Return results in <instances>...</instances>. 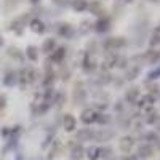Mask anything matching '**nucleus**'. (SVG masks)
I'll return each mask as SVG.
<instances>
[{"label":"nucleus","instance_id":"obj_18","mask_svg":"<svg viewBox=\"0 0 160 160\" xmlns=\"http://www.w3.org/2000/svg\"><path fill=\"white\" fill-rule=\"evenodd\" d=\"M59 34H61V35H68V34H71V28H69V24H61Z\"/></svg>","mask_w":160,"mask_h":160},{"label":"nucleus","instance_id":"obj_12","mask_svg":"<svg viewBox=\"0 0 160 160\" xmlns=\"http://www.w3.org/2000/svg\"><path fill=\"white\" fill-rule=\"evenodd\" d=\"M64 55H66V50H64V48H58V50H56V53H53L51 59H53V61H61Z\"/></svg>","mask_w":160,"mask_h":160},{"label":"nucleus","instance_id":"obj_8","mask_svg":"<svg viewBox=\"0 0 160 160\" xmlns=\"http://www.w3.org/2000/svg\"><path fill=\"white\" fill-rule=\"evenodd\" d=\"M87 152H88L87 155H88V158H90V160H98V158L101 157V155H99V149H98V148H95V146H91V148H90Z\"/></svg>","mask_w":160,"mask_h":160},{"label":"nucleus","instance_id":"obj_14","mask_svg":"<svg viewBox=\"0 0 160 160\" xmlns=\"http://www.w3.org/2000/svg\"><path fill=\"white\" fill-rule=\"evenodd\" d=\"M108 24H109L108 19H101V21H98V24H96V26H98L96 29H98L99 32H104V31H108V28H109Z\"/></svg>","mask_w":160,"mask_h":160},{"label":"nucleus","instance_id":"obj_21","mask_svg":"<svg viewBox=\"0 0 160 160\" xmlns=\"http://www.w3.org/2000/svg\"><path fill=\"white\" fill-rule=\"evenodd\" d=\"M125 160H138V157H135V155H130V157H127Z\"/></svg>","mask_w":160,"mask_h":160},{"label":"nucleus","instance_id":"obj_13","mask_svg":"<svg viewBox=\"0 0 160 160\" xmlns=\"http://www.w3.org/2000/svg\"><path fill=\"white\" fill-rule=\"evenodd\" d=\"M108 45H112V47H123V45H125V40H123V38H120V37H117V38H111L109 42H108Z\"/></svg>","mask_w":160,"mask_h":160},{"label":"nucleus","instance_id":"obj_10","mask_svg":"<svg viewBox=\"0 0 160 160\" xmlns=\"http://www.w3.org/2000/svg\"><path fill=\"white\" fill-rule=\"evenodd\" d=\"M72 7H74L77 11H82V10L88 8V3H87V0H74Z\"/></svg>","mask_w":160,"mask_h":160},{"label":"nucleus","instance_id":"obj_6","mask_svg":"<svg viewBox=\"0 0 160 160\" xmlns=\"http://www.w3.org/2000/svg\"><path fill=\"white\" fill-rule=\"evenodd\" d=\"M31 29H32L34 32H38V34H42V32L45 31L43 22H42V21H38V19H34V21L31 22Z\"/></svg>","mask_w":160,"mask_h":160},{"label":"nucleus","instance_id":"obj_4","mask_svg":"<svg viewBox=\"0 0 160 160\" xmlns=\"http://www.w3.org/2000/svg\"><path fill=\"white\" fill-rule=\"evenodd\" d=\"M64 128L68 131H72L75 128V118L72 115H66L64 117Z\"/></svg>","mask_w":160,"mask_h":160},{"label":"nucleus","instance_id":"obj_5","mask_svg":"<svg viewBox=\"0 0 160 160\" xmlns=\"http://www.w3.org/2000/svg\"><path fill=\"white\" fill-rule=\"evenodd\" d=\"M151 45H152V47L160 45V26H157V28L154 29V32H152V37H151Z\"/></svg>","mask_w":160,"mask_h":160},{"label":"nucleus","instance_id":"obj_19","mask_svg":"<svg viewBox=\"0 0 160 160\" xmlns=\"http://www.w3.org/2000/svg\"><path fill=\"white\" fill-rule=\"evenodd\" d=\"M148 139L149 141H158V136H157V133H149V135H148Z\"/></svg>","mask_w":160,"mask_h":160},{"label":"nucleus","instance_id":"obj_2","mask_svg":"<svg viewBox=\"0 0 160 160\" xmlns=\"http://www.w3.org/2000/svg\"><path fill=\"white\" fill-rule=\"evenodd\" d=\"M91 138H95V133H93L90 128H83L77 131V139L78 141H90Z\"/></svg>","mask_w":160,"mask_h":160},{"label":"nucleus","instance_id":"obj_17","mask_svg":"<svg viewBox=\"0 0 160 160\" xmlns=\"http://www.w3.org/2000/svg\"><path fill=\"white\" fill-rule=\"evenodd\" d=\"M136 96H138V88H131V90L127 93V99H128V101H133Z\"/></svg>","mask_w":160,"mask_h":160},{"label":"nucleus","instance_id":"obj_11","mask_svg":"<svg viewBox=\"0 0 160 160\" xmlns=\"http://www.w3.org/2000/svg\"><path fill=\"white\" fill-rule=\"evenodd\" d=\"M82 152H83V149H82V146H74V149H72V158L74 160H80L82 158Z\"/></svg>","mask_w":160,"mask_h":160},{"label":"nucleus","instance_id":"obj_22","mask_svg":"<svg viewBox=\"0 0 160 160\" xmlns=\"http://www.w3.org/2000/svg\"><path fill=\"white\" fill-rule=\"evenodd\" d=\"M56 2H58V3H64V2H66V0H56Z\"/></svg>","mask_w":160,"mask_h":160},{"label":"nucleus","instance_id":"obj_9","mask_svg":"<svg viewBox=\"0 0 160 160\" xmlns=\"http://www.w3.org/2000/svg\"><path fill=\"white\" fill-rule=\"evenodd\" d=\"M139 155L141 157H151L152 155V148H151L149 144L141 146V148H139Z\"/></svg>","mask_w":160,"mask_h":160},{"label":"nucleus","instance_id":"obj_7","mask_svg":"<svg viewBox=\"0 0 160 160\" xmlns=\"http://www.w3.org/2000/svg\"><path fill=\"white\" fill-rule=\"evenodd\" d=\"M3 83L7 85V87H13L16 83V74L15 72H8L7 75H5V78H3Z\"/></svg>","mask_w":160,"mask_h":160},{"label":"nucleus","instance_id":"obj_16","mask_svg":"<svg viewBox=\"0 0 160 160\" xmlns=\"http://www.w3.org/2000/svg\"><path fill=\"white\" fill-rule=\"evenodd\" d=\"M35 51H37V50H35V47H29V48H28V51H26V55H28L32 61H35V59H37V53H35Z\"/></svg>","mask_w":160,"mask_h":160},{"label":"nucleus","instance_id":"obj_3","mask_svg":"<svg viewBox=\"0 0 160 160\" xmlns=\"http://www.w3.org/2000/svg\"><path fill=\"white\" fill-rule=\"evenodd\" d=\"M131 146H133V139L131 138H123L122 141H120V149H122V152L128 154V151L131 149Z\"/></svg>","mask_w":160,"mask_h":160},{"label":"nucleus","instance_id":"obj_24","mask_svg":"<svg viewBox=\"0 0 160 160\" xmlns=\"http://www.w3.org/2000/svg\"><path fill=\"white\" fill-rule=\"evenodd\" d=\"M32 2H34V3H37V2H38V0H32Z\"/></svg>","mask_w":160,"mask_h":160},{"label":"nucleus","instance_id":"obj_20","mask_svg":"<svg viewBox=\"0 0 160 160\" xmlns=\"http://www.w3.org/2000/svg\"><path fill=\"white\" fill-rule=\"evenodd\" d=\"M5 106V96H0V108H3Z\"/></svg>","mask_w":160,"mask_h":160},{"label":"nucleus","instance_id":"obj_15","mask_svg":"<svg viewBox=\"0 0 160 160\" xmlns=\"http://www.w3.org/2000/svg\"><path fill=\"white\" fill-rule=\"evenodd\" d=\"M53 47H55V40H53V38H47L45 43H43V51H51Z\"/></svg>","mask_w":160,"mask_h":160},{"label":"nucleus","instance_id":"obj_1","mask_svg":"<svg viewBox=\"0 0 160 160\" xmlns=\"http://www.w3.org/2000/svg\"><path fill=\"white\" fill-rule=\"evenodd\" d=\"M96 117H98V114L95 112V111H91V109H87V111H83L82 112V122L83 123H93V122H96Z\"/></svg>","mask_w":160,"mask_h":160},{"label":"nucleus","instance_id":"obj_23","mask_svg":"<svg viewBox=\"0 0 160 160\" xmlns=\"http://www.w3.org/2000/svg\"><path fill=\"white\" fill-rule=\"evenodd\" d=\"M2 43H3V40H2V37H0V47H2Z\"/></svg>","mask_w":160,"mask_h":160}]
</instances>
